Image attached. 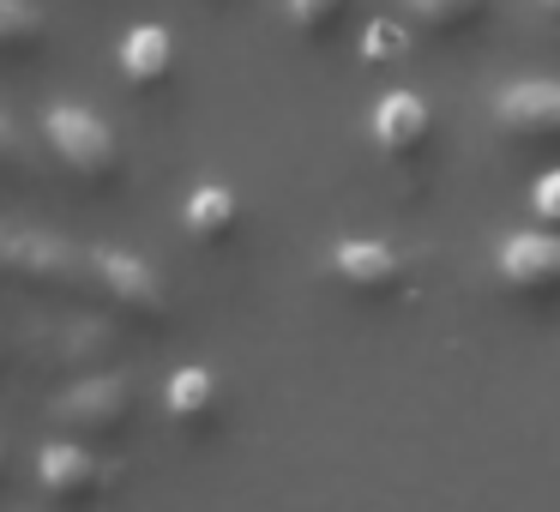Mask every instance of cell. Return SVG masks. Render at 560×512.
Listing matches in <instances>:
<instances>
[{
    "instance_id": "obj_1",
    "label": "cell",
    "mask_w": 560,
    "mask_h": 512,
    "mask_svg": "<svg viewBox=\"0 0 560 512\" xmlns=\"http://www.w3.org/2000/svg\"><path fill=\"white\" fill-rule=\"evenodd\" d=\"M43 146H49V158L73 182H85V187L121 182V139H115V127L103 115L79 109V103H55L43 115Z\"/></svg>"
},
{
    "instance_id": "obj_2",
    "label": "cell",
    "mask_w": 560,
    "mask_h": 512,
    "mask_svg": "<svg viewBox=\"0 0 560 512\" xmlns=\"http://www.w3.org/2000/svg\"><path fill=\"white\" fill-rule=\"evenodd\" d=\"M133 416V386L127 374H85L55 398V422L73 440H115Z\"/></svg>"
},
{
    "instance_id": "obj_3",
    "label": "cell",
    "mask_w": 560,
    "mask_h": 512,
    "mask_svg": "<svg viewBox=\"0 0 560 512\" xmlns=\"http://www.w3.org/2000/svg\"><path fill=\"white\" fill-rule=\"evenodd\" d=\"M85 254H91V290H103V295H109V302H115V314L145 319V326L170 319V290L158 283V271H151L145 259L115 254V247H85Z\"/></svg>"
},
{
    "instance_id": "obj_4",
    "label": "cell",
    "mask_w": 560,
    "mask_h": 512,
    "mask_svg": "<svg viewBox=\"0 0 560 512\" xmlns=\"http://www.w3.org/2000/svg\"><path fill=\"white\" fill-rule=\"evenodd\" d=\"M494 121L518 146H560V79H512L494 97Z\"/></svg>"
},
{
    "instance_id": "obj_5",
    "label": "cell",
    "mask_w": 560,
    "mask_h": 512,
    "mask_svg": "<svg viewBox=\"0 0 560 512\" xmlns=\"http://www.w3.org/2000/svg\"><path fill=\"white\" fill-rule=\"evenodd\" d=\"M37 482L49 500H67V507H85L109 488V464L85 446V440H49L37 452Z\"/></svg>"
},
{
    "instance_id": "obj_6",
    "label": "cell",
    "mask_w": 560,
    "mask_h": 512,
    "mask_svg": "<svg viewBox=\"0 0 560 512\" xmlns=\"http://www.w3.org/2000/svg\"><path fill=\"white\" fill-rule=\"evenodd\" d=\"M500 283L518 295H560V230H518L494 254Z\"/></svg>"
},
{
    "instance_id": "obj_7",
    "label": "cell",
    "mask_w": 560,
    "mask_h": 512,
    "mask_svg": "<svg viewBox=\"0 0 560 512\" xmlns=\"http://www.w3.org/2000/svg\"><path fill=\"white\" fill-rule=\"evenodd\" d=\"M368 133H374L380 158L410 163L416 151L428 146V133H434V109H428L416 91H386V97L374 103V115H368Z\"/></svg>"
},
{
    "instance_id": "obj_8",
    "label": "cell",
    "mask_w": 560,
    "mask_h": 512,
    "mask_svg": "<svg viewBox=\"0 0 560 512\" xmlns=\"http://www.w3.org/2000/svg\"><path fill=\"white\" fill-rule=\"evenodd\" d=\"M404 254L392 242H374V235H362V242H338L331 247V278L343 283V290L355 295H392L404 290Z\"/></svg>"
},
{
    "instance_id": "obj_9",
    "label": "cell",
    "mask_w": 560,
    "mask_h": 512,
    "mask_svg": "<svg viewBox=\"0 0 560 512\" xmlns=\"http://www.w3.org/2000/svg\"><path fill=\"white\" fill-rule=\"evenodd\" d=\"M0 266H19L37 283H91V254L67 242H49V235H7L0 230Z\"/></svg>"
},
{
    "instance_id": "obj_10",
    "label": "cell",
    "mask_w": 560,
    "mask_h": 512,
    "mask_svg": "<svg viewBox=\"0 0 560 512\" xmlns=\"http://www.w3.org/2000/svg\"><path fill=\"white\" fill-rule=\"evenodd\" d=\"M115 61H121V79L133 91H163L170 85V73H175V37H170V25H133L121 37V49H115Z\"/></svg>"
},
{
    "instance_id": "obj_11",
    "label": "cell",
    "mask_w": 560,
    "mask_h": 512,
    "mask_svg": "<svg viewBox=\"0 0 560 512\" xmlns=\"http://www.w3.org/2000/svg\"><path fill=\"white\" fill-rule=\"evenodd\" d=\"M218 404H223V380L218 368H175L170 386H163V410H170L175 428H211L218 422Z\"/></svg>"
},
{
    "instance_id": "obj_12",
    "label": "cell",
    "mask_w": 560,
    "mask_h": 512,
    "mask_svg": "<svg viewBox=\"0 0 560 512\" xmlns=\"http://www.w3.org/2000/svg\"><path fill=\"white\" fill-rule=\"evenodd\" d=\"M235 223H242V199H235L223 182H206V187H194V194H187V206H182L187 242L218 247V242H230V235H235Z\"/></svg>"
},
{
    "instance_id": "obj_13",
    "label": "cell",
    "mask_w": 560,
    "mask_h": 512,
    "mask_svg": "<svg viewBox=\"0 0 560 512\" xmlns=\"http://www.w3.org/2000/svg\"><path fill=\"white\" fill-rule=\"evenodd\" d=\"M109 350H115V338L103 319H73L55 338V362H67V368H109Z\"/></svg>"
},
{
    "instance_id": "obj_14",
    "label": "cell",
    "mask_w": 560,
    "mask_h": 512,
    "mask_svg": "<svg viewBox=\"0 0 560 512\" xmlns=\"http://www.w3.org/2000/svg\"><path fill=\"white\" fill-rule=\"evenodd\" d=\"M43 49V13L31 0H0V55Z\"/></svg>"
},
{
    "instance_id": "obj_15",
    "label": "cell",
    "mask_w": 560,
    "mask_h": 512,
    "mask_svg": "<svg viewBox=\"0 0 560 512\" xmlns=\"http://www.w3.org/2000/svg\"><path fill=\"white\" fill-rule=\"evenodd\" d=\"M416 25L440 31V37H458V31H470L476 19H482V0H410Z\"/></svg>"
},
{
    "instance_id": "obj_16",
    "label": "cell",
    "mask_w": 560,
    "mask_h": 512,
    "mask_svg": "<svg viewBox=\"0 0 560 512\" xmlns=\"http://www.w3.org/2000/svg\"><path fill=\"white\" fill-rule=\"evenodd\" d=\"M404 55H410V31H404L398 19H374V25L362 31V61H368V67L404 61Z\"/></svg>"
},
{
    "instance_id": "obj_17",
    "label": "cell",
    "mask_w": 560,
    "mask_h": 512,
    "mask_svg": "<svg viewBox=\"0 0 560 512\" xmlns=\"http://www.w3.org/2000/svg\"><path fill=\"white\" fill-rule=\"evenodd\" d=\"M343 13H350V0H290V25L302 37H331L343 25Z\"/></svg>"
},
{
    "instance_id": "obj_18",
    "label": "cell",
    "mask_w": 560,
    "mask_h": 512,
    "mask_svg": "<svg viewBox=\"0 0 560 512\" xmlns=\"http://www.w3.org/2000/svg\"><path fill=\"white\" fill-rule=\"evenodd\" d=\"M530 211H536V223H548V230H560V170H548L542 182L530 187Z\"/></svg>"
},
{
    "instance_id": "obj_19",
    "label": "cell",
    "mask_w": 560,
    "mask_h": 512,
    "mask_svg": "<svg viewBox=\"0 0 560 512\" xmlns=\"http://www.w3.org/2000/svg\"><path fill=\"white\" fill-rule=\"evenodd\" d=\"M31 163V146H25V133H19L7 115H0V170H25Z\"/></svg>"
},
{
    "instance_id": "obj_20",
    "label": "cell",
    "mask_w": 560,
    "mask_h": 512,
    "mask_svg": "<svg viewBox=\"0 0 560 512\" xmlns=\"http://www.w3.org/2000/svg\"><path fill=\"white\" fill-rule=\"evenodd\" d=\"M0 476H7V440H0Z\"/></svg>"
},
{
    "instance_id": "obj_21",
    "label": "cell",
    "mask_w": 560,
    "mask_h": 512,
    "mask_svg": "<svg viewBox=\"0 0 560 512\" xmlns=\"http://www.w3.org/2000/svg\"><path fill=\"white\" fill-rule=\"evenodd\" d=\"M542 7H548V13H555V19H560V0H542Z\"/></svg>"
}]
</instances>
